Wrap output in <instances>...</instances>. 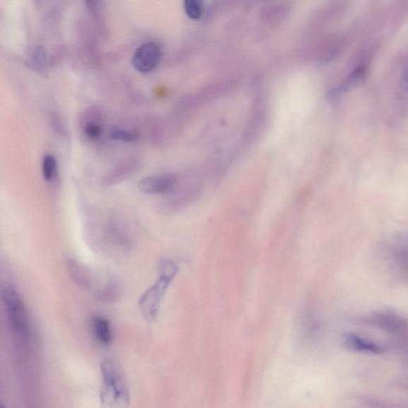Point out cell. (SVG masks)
<instances>
[{
	"mask_svg": "<svg viewBox=\"0 0 408 408\" xmlns=\"http://www.w3.org/2000/svg\"><path fill=\"white\" fill-rule=\"evenodd\" d=\"M103 385L100 391L103 408H129L130 390L120 365L114 359H105L100 363Z\"/></svg>",
	"mask_w": 408,
	"mask_h": 408,
	"instance_id": "obj_1",
	"label": "cell"
},
{
	"mask_svg": "<svg viewBox=\"0 0 408 408\" xmlns=\"http://www.w3.org/2000/svg\"><path fill=\"white\" fill-rule=\"evenodd\" d=\"M0 300L8 311L15 334L25 340L29 335V321L26 307L20 293L7 282L0 281Z\"/></svg>",
	"mask_w": 408,
	"mask_h": 408,
	"instance_id": "obj_3",
	"label": "cell"
},
{
	"mask_svg": "<svg viewBox=\"0 0 408 408\" xmlns=\"http://www.w3.org/2000/svg\"><path fill=\"white\" fill-rule=\"evenodd\" d=\"M111 137L112 139L122 141H134L137 139V135L131 132L123 130L120 129H115L111 132Z\"/></svg>",
	"mask_w": 408,
	"mask_h": 408,
	"instance_id": "obj_12",
	"label": "cell"
},
{
	"mask_svg": "<svg viewBox=\"0 0 408 408\" xmlns=\"http://www.w3.org/2000/svg\"><path fill=\"white\" fill-rule=\"evenodd\" d=\"M344 344L349 349L359 353L380 354L384 351V349L378 343L356 334L345 336Z\"/></svg>",
	"mask_w": 408,
	"mask_h": 408,
	"instance_id": "obj_6",
	"label": "cell"
},
{
	"mask_svg": "<svg viewBox=\"0 0 408 408\" xmlns=\"http://www.w3.org/2000/svg\"><path fill=\"white\" fill-rule=\"evenodd\" d=\"M177 185V178L173 174L151 175L138 183V188L147 194H170Z\"/></svg>",
	"mask_w": 408,
	"mask_h": 408,
	"instance_id": "obj_5",
	"label": "cell"
},
{
	"mask_svg": "<svg viewBox=\"0 0 408 408\" xmlns=\"http://www.w3.org/2000/svg\"><path fill=\"white\" fill-rule=\"evenodd\" d=\"M185 13L193 21H198L203 16L204 3L199 0H187L184 5Z\"/></svg>",
	"mask_w": 408,
	"mask_h": 408,
	"instance_id": "obj_9",
	"label": "cell"
},
{
	"mask_svg": "<svg viewBox=\"0 0 408 408\" xmlns=\"http://www.w3.org/2000/svg\"><path fill=\"white\" fill-rule=\"evenodd\" d=\"M121 295V287L115 280H110L98 291L97 298L104 303H115Z\"/></svg>",
	"mask_w": 408,
	"mask_h": 408,
	"instance_id": "obj_8",
	"label": "cell"
},
{
	"mask_svg": "<svg viewBox=\"0 0 408 408\" xmlns=\"http://www.w3.org/2000/svg\"><path fill=\"white\" fill-rule=\"evenodd\" d=\"M71 271L73 273L74 278L77 281L78 284L86 288H88L91 285V281L87 274L84 272L83 269H81L76 264V263H72Z\"/></svg>",
	"mask_w": 408,
	"mask_h": 408,
	"instance_id": "obj_11",
	"label": "cell"
},
{
	"mask_svg": "<svg viewBox=\"0 0 408 408\" xmlns=\"http://www.w3.org/2000/svg\"><path fill=\"white\" fill-rule=\"evenodd\" d=\"M162 50L158 43L148 42L137 48L132 60L136 71L149 73L155 70L161 59Z\"/></svg>",
	"mask_w": 408,
	"mask_h": 408,
	"instance_id": "obj_4",
	"label": "cell"
},
{
	"mask_svg": "<svg viewBox=\"0 0 408 408\" xmlns=\"http://www.w3.org/2000/svg\"><path fill=\"white\" fill-rule=\"evenodd\" d=\"M85 134L91 139H98L102 134V128L97 124L90 123L86 125Z\"/></svg>",
	"mask_w": 408,
	"mask_h": 408,
	"instance_id": "obj_13",
	"label": "cell"
},
{
	"mask_svg": "<svg viewBox=\"0 0 408 408\" xmlns=\"http://www.w3.org/2000/svg\"><path fill=\"white\" fill-rule=\"evenodd\" d=\"M42 173L47 180H52L57 174V161L52 155H46L42 161Z\"/></svg>",
	"mask_w": 408,
	"mask_h": 408,
	"instance_id": "obj_10",
	"label": "cell"
},
{
	"mask_svg": "<svg viewBox=\"0 0 408 408\" xmlns=\"http://www.w3.org/2000/svg\"><path fill=\"white\" fill-rule=\"evenodd\" d=\"M177 272L175 262L168 260L161 261L158 280L144 293L139 301L140 310L147 322H153L158 317L161 301Z\"/></svg>",
	"mask_w": 408,
	"mask_h": 408,
	"instance_id": "obj_2",
	"label": "cell"
},
{
	"mask_svg": "<svg viewBox=\"0 0 408 408\" xmlns=\"http://www.w3.org/2000/svg\"><path fill=\"white\" fill-rule=\"evenodd\" d=\"M92 330L97 341L103 346H110L114 339L111 325L107 319L94 316L92 318Z\"/></svg>",
	"mask_w": 408,
	"mask_h": 408,
	"instance_id": "obj_7",
	"label": "cell"
},
{
	"mask_svg": "<svg viewBox=\"0 0 408 408\" xmlns=\"http://www.w3.org/2000/svg\"><path fill=\"white\" fill-rule=\"evenodd\" d=\"M0 408H5L1 403H0Z\"/></svg>",
	"mask_w": 408,
	"mask_h": 408,
	"instance_id": "obj_14",
	"label": "cell"
}]
</instances>
